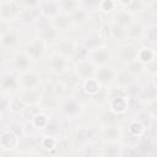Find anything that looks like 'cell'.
<instances>
[{"label": "cell", "mask_w": 157, "mask_h": 157, "mask_svg": "<svg viewBox=\"0 0 157 157\" xmlns=\"http://www.w3.org/2000/svg\"><path fill=\"white\" fill-rule=\"evenodd\" d=\"M36 31H37V38H39L44 42L58 40L59 32L55 29L52 20L48 17L40 16L36 21Z\"/></svg>", "instance_id": "1"}, {"label": "cell", "mask_w": 157, "mask_h": 157, "mask_svg": "<svg viewBox=\"0 0 157 157\" xmlns=\"http://www.w3.org/2000/svg\"><path fill=\"white\" fill-rule=\"evenodd\" d=\"M47 67L53 75H56L60 77L63 74H65L66 71L70 70V61L67 58L55 53L48 59Z\"/></svg>", "instance_id": "2"}, {"label": "cell", "mask_w": 157, "mask_h": 157, "mask_svg": "<svg viewBox=\"0 0 157 157\" xmlns=\"http://www.w3.org/2000/svg\"><path fill=\"white\" fill-rule=\"evenodd\" d=\"M18 81H20V90H33L39 88L42 85L40 75L36 72L34 70H27L18 74Z\"/></svg>", "instance_id": "3"}, {"label": "cell", "mask_w": 157, "mask_h": 157, "mask_svg": "<svg viewBox=\"0 0 157 157\" xmlns=\"http://www.w3.org/2000/svg\"><path fill=\"white\" fill-rule=\"evenodd\" d=\"M112 49L107 45H102L94 50H91L90 52V55H88V59L94 64V66L98 65L99 66H105L110 63L112 60Z\"/></svg>", "instance_id": "4"}, {"label": "cell", "mask_w": 157, "mask_h": 157, "mask_svg": "<svg viewBox=\"0 0 157 157\" xmlns=\"http://www.w3.org/2000/svg\"><path fill=\"white\" fill-rule=\"evenodd\" d=\"M72 69L77 74V76L81 78L82 82L86 81V80L93 78L94 77V74H96V66H94V64L90 59L75 61Z\"/></svg>", "instance_id": "5"}, {"label": "cell", "mask_w": 157, "mask_h": 157, "mask_svg": "<svg viewBox=\"0 0 157 157\" xmlns=\"http://www.w3.org/2000/svg\"><path fill=\"white\" fill-rule=\"evenodd\" d=\"M22 7L18 1H0V17L1 20L10 21L12 18H18Z\"/></svg>", "instance_id": "6"}, {"label": "cell", "mask_w": 157, "mask_h": 157, "mask_svg": "<svg viewBox=\"0 0 157 157\" xmlns=\"http://www.w3.org/2000/svg\"><path fill=\"white\" fill-rule=\"evenodd\" d=\"M137 52H139V48H136L132 44H121L117 47L115 55L120 63L129 65L130 63L137 59Z\"/></svg>", "instance_id": "7"}, {"label": "cell", "mask_w": 157, "mask_h": 157, "mask_svg": "<svg viewBox=\"0 0 157 157\" xmlns=\"http://www.w3.org/2000/svg\"><path fill=\"white\" fill-rule=\"evenodd\" d=\"M115 76H117V71L112 66L105 65L96 69V74L93 78L102 87H107V86H110L113 82H115Z\"/></svg>", "instance_id": "8"}, {"label": "cell", "mask_w": 157, "mask_h": 157, "mask_svg": "<svg viewBox=\"0 0 157 157\" xmlns=\"http://www.w3.org/2000/svg\"><path fill=\"white\" fill-rule=\"evenodd\" d=\"M45 44H47V42L39 39V38H36L34 40H32L31 43H28L25 47L23 52L27 54V56L31 59V61H38L45 52Z\"/></svg>", "instance_id": "9"}, {"label": "cell", "mask_w": 157, "mask_h": 157, "mask_svg": "<svg viewBox=\"0 0 157 157\" xmlns=\"http://www.w3.org/2000/svg\"><path fill=\"white\" fill-rule=\"evenodd\" d=\"M83 108H82V103L80 99H76L75 97H69L67 99H65L61 104V112L70 119L80 115L82 113Z\"/></svg>", "instance_id": "10"}, {"label": "cell", "mask_w": 157, "mask_h": 157, "mask_svg": "<svg viewBox=\"0 0 157 157\" xmlns=\"http://www.w3.org/2000/svg\"><path fill=\"white\" fill-rule=\"evenodd\" d=\"M101 134L104 142H119L123 137V129L119 124L105 125L102 128Z\"/></svg>", "instance_id": "11"}, {"label": "cell", "mask_w": 157, "mask_h": 157, "mask_svg": "<svg viewBox=\"0 0 157 157\" xmlns=\"http://www.w3.org/2000/svg\"><path fill=\"white\" fill-rule=\"evenodd\" d=\"M20 99L26 105H39L43 96L40 88H33V90H20L18 94Z\"/></svg>", "instance_id": "12"}, {"label": "cell", "mask_w": 157, "mask_h": 157, "mask_svg": "<svg viewBox=\"0 0 157 157\" xmlns=\"http://www.w3.org/2000/svg\"><path fill=\"white\" fill-rule=\"evenodd\" d=\"M77 43L74 40V38H63V39H58L56 43V54H60L65 58H72L76 48H77Z\"/></svg>", "instance_id": "13"}, {"label": "cell", "mask_w": 157, "mask_h": 157, "mask_svg": "<svg viewBox=\"0 0 157 157\" xmlns=\"http://www.w3.org/2000/svg\"><path fill=\"white\" fill-rule=\"evenodd\" d=\"M20 146V136L12 130H2L1 150H16Z\"/></svg>", "instance_id": "14"}, {"label": "cell", "mask_w": 157, "mask_h": 157, "mask_svg": "<svg viewBox=\"0 0 157 157\" xmlns=\"http://www.w3.org/2000/svg\"><path fill=\"white\" fill-rule=\"evenodd\" d=\"M115 83H117L118 88L126 90L128 87H130L131 85L135 83V75H132L126 67H123L119 71H117Z\"/></svg>", "instance_id": "15"}, {"label": "cell", "mask_w": 157, "mask_h": 157, "mask_svg": "<svg viewBox=\"0 0 157 157\" xmlns=\"http://www.w3.org/2000/svg\"><path fill=\"white\" fill-rule=\"evenodd\" d=\"M20 39H21V36H20L18 31H16L15 28H11L6 33L1 34V47L4 50L12 49V48L18 45Z\"/></svg>", "instance_id": "16"}, {"label": "cell", "mask_w": 157, "mask_h": 157, "mask_svg": "<svg viewBox=\"0 0 157 157\" xmlns=\"http://www.w3.org/2000/svg\"><path fill=\"white\" fill-rule=\"evenodd\" d=\"M53 22V26L55 27V29L58 32H66L69 31V28L74 25L72 20L70 17V15L64 13V12H59L56 16H54L53 18H50Z\"/></svg>", "instance_id": "17"}, {"label": "cell", "mask_w": 157, "mask_h": 157, "mask_svg": "<svg viewBox=\"0 0 157 157\" xmlns=\"http://www.w3.org/2000/svg\"><path fill=\"white\" fill-rule=\"evenodd\" d=\"M112 22H114L115 25H118V26H120V27L126 29L129 26H131L135 22V20H134V15H131L130 12H128L124 9H119V11L118 10L115 11Z\"/></svg>", "instance_id": "18"}, {"label": "cell", "mask_w": 157, "mask_h": 157, "mask_svg": "<svg viewBox=\"0 0 157 157\" xmlns=\"http://www.w3.org/2000/svg\"><path fill=\"white\" fill-rule=\"evenodd\" d=\"M20 88V81H18V75L13 72L5 74L1 78V90L4 93L6 92H12Z\"/></svg>", "instance_id": "19"}, {"label": "cell", "mask_w": 157, "mask_h": 157, "mask_svg": "<svg viewBox=\"0 0 157 157\" xmlns=\"http://www.w3.org/2000/svg\"><path fill=\"white\" fill-rule=\"evenodd\" d=\"M59 81L64 85V87L66 90H74L80 85L81 78L77 76V74L74 71V69H70L69 71H66L65 74H63L60 76Z\"/></svg>", "instance_id": "20"}, {"label": "cell", "mask_w": 157, "mask_h": 157, "mask_svg": "<svg viewBox=\"0 0 157 157\" xmlns=\"http://www.w3.org/2000/svg\"><path fill=\"white\" fill-rule=\"evenodd\" d=\"M123 148L120 142H104L101 148L102 157H120Z\"/></svg>", "instance_id": "21"}, {"label": "cell", "mask_w": 157, "mask_h": 157, "mask_svg": "<svg viewBox=\"0 0 157 157\" xmlns=\"http://www.w3.org/2000/svg\"><path fill=\"white\" fill-rule=\"evenodd\" d=\"M40 11H42V16L53 18L60 12L59 2L58 1H40Z\"/></svg>", "instance_id": "22"}, {"label": "cell", "mask_w": 157, "mask_h": 157, "mask_svg": "<svg viewBox=\"0 0 157 157\" xmlns=\"http://www.w3.org/2000/svg\"><path fill=\"white\" fill-rule=\"evenodd\" d=\"M13 64H15V67L16 70L20 72H23V71H27L29 70V66L32 64L31 59L27 56V54L25 52H20L17 53L15 56H13Z\"/></svg>", "instance_id": "23"}, {"label": "cell", "mask_w": 157, "mask_h": 157, "mask_svg": "<svg viewBox=\"0 0 157 157\" xmlns=\"http://www.w3.org/2000/svg\"><path fill=\"white\" fill-rule=\"evenodd\" d=\"M156 54H157V53H156V50H155L153 48L145 45V47L139 48V52H137V60H140V61L146 66L147 64H150L151 61H153V60L157 58Z\"/></svg>", "instance_id": "24"}, {"label": "cell", "mask_w": 157, "mask_h": 157, "mask_svg": "<svg viewBox=\"0 0 157 157\" xmlns=\"http://www.w3.org/2000/svg\"><path fill=\"white\" fill-rule=\"evenodd\" d=\"M119 6L124 10H126L128 12H130L131 15L137 13V12H142L144 10H146L147 7V2L144 1H119Z\"/></svg>", "instance_id": "25"}, {"label": "cell", "mask_w": 157, "mask_h": 157, "mask_svg": "<svg viewBox=\"0 0 157 157\" xmlns=\"http://www.w3.org/2000/svg\"><path fill=\"white\" fill-rule=\"evenodd\" d=\"M70 17H71L74 25H83L88 21V10L81 4V6L70 15Z\"/></svg>", "instance_id": "26"}, {"label": "cell", "mask_w": 157, "mask_h": 157, "mask_svg": "<svg viewBox=\"0 0 157 157\" xmlns=\"http://www.w3.org/2000/svg\"><path fill=\"white\" fill-rule=\"evenodd\" d=\"M109 31H110V40H124L128 39L126 37V29L115 25L114 22L109 23Z\"/></svg>", "instance_id": "27"}, {"label": "cell", "mask_w": 157, "mask_h": 157, "mask_svg": "<svg viewBox=\"0 0 157 157\" xmlns=\"http://www.w3.org/2000/svg\"><path fill=\"white\" fill-rule=\"evenodd\" d=\"M144 33H145V28L142 27L141 22H137V21H135L131 26H129L126 28V37L129 39H131V40L141 37Z\"/></svg>", "instance_id": "28"}, {"label": "cell", "mask_w": 157, "mask_h": 157, "mask_svg": "<svg viewBox=\"0 0 157 157\" xmlns=\"http://www.w3.org/2000/svg\"><path fill=\"white\" fill-rule=\"evenodd\" d=\"M82 88H83V92H85L86 94H88L90 97H92V96H94L96 93H98V92L101 91L102 86H101L94 78H90V80L83 81Z\"/></svg>", "instance_id": "29"}, {"label": "cell", "mask_w": 157, "mask_h": 157, "mask_svg": "<svg viewBox=\"0 0 157 157\" xmlns=\"http://www.w3.org/2000/svg\"><path fill=\"white\" fill-rule=\"evenodd\" d=\"M59 2V10L60 12L71 15L74 11H76L81 6V1H71V0H65V1H58Z\"/></svg>", "instance_id": "30"}, {"label": "cell", "mask_w": 157, "mask_h": 157, "mask_svg": "<svg viewBox=\"0 0 157 157\" xmlns=\"http://www.w3.org/2000/svg\"><path fill=\"white\" fill-rule=\"evenodd\" d=\"M93 134L94 131L90 128H83V129H78L75 131L74 134V137L75 140L77 141H86V140H90L91 137H93Z\"/></svg>", "instance_id": "31"}, {"label": "cell", "mask_w": 157, "mask_h": 157, "mask_svg": "<svg viewBox=\"0 0 157 157\" xmlns=\"http://www.w3.org/2000/svg\"><path fill=\"white\" fill-rule=\"evenodd\" d=\"M40 112H42L40 105H26V107L23 108V110L21 112V114H22L23 118L32 120V119H33L38 113H40Z\"/></svg>", "instance_id": "32"}, {"label": "cell", "mask_w": 157, "mask_h": 157, "mask_svg": "<svg viewBox=\"0 0 157 157\" xmlns=\"http://www.w3.org/2000/svg\"><path fill=\"white\" fill-rule=\"evenodd\" d=\"M48 121H49V118H48V115H47L43 110H42L40 113H38V114L31 120V123H32L36 128H40V129H45Z\"/></svg>", "instance_id": "33"}, {"label": "cell", "mask_w": 157, "mask_h": 157, "mask_svg": "<svg viewBox=\"0 0 157 157\" xmlns=\"http://www.w3.org/2000/svg\"><path fill=\"white\" fill-rule=\"evenodd\" d=\"M98 9L99 11L104 12V13H108V12H112V11H117L119 9V1H101L98 4Z\"/></svg>", "instance_id": "34"}, {"label": "cell", "mask_w": 157, "mask_h": 157, "mask_svg": "<svg viewBox=\"0 0 157 157\" xmlns=\"http://www.w3.org/2000/svg\"><path fill=\"white\" fill-rule=\"evenodd\" d=\"M126 69L132 74V75H140V74H142L144 71H145V65L140 61V60H134L132 63H130L129 65H126Z\"/></svg>", "instance_id": "35"}, {"label": "cell", "mask_w": 157, "mask_h": 157, "mask_svg": "<svg viewBox=\"0 0 157 157\" xmlns=\"http://www.w3.org/2000/svg\"><path fill=\"white\" fill-rule=\"evenodd\" d=\"M145 37L150 44H157V25H153V26H150L148 28H146Z\"/></svg>", "instance_id": "36"}, {"label": "cell", "mask_w": 157, "mask_h": 157, "mask_svg": "<svg viewBox=\"0 0 157 157\" xmlns=\"http://www.w3.org/2000/svg\"><path fill=\"white\" fill-rule=\"evenodd\" d=\"M129 130H130V132H131L132 135H135V136H140L141 132H144L145 128H144V124H142V123H140L139 120H135V121H132V123L130 124Z\"/></svg>", "instance_id": "37"}, {"label": "cell", "mask_w": 157, "mask_h": 157, "mask_svg": "<svg viewBox=\"0 0 157 157\" xmlns=\"http://www.w3.org/2000/svg\"><path fill=\"white\" fill-rule=\"evenodd\" d=\"M0 157H18L16 150H1Z\"/></svg>", "instance_id": "38"}, {"label": "cell", "mask_w": 157, "mask_h": 157, "mask_svg": "<svg viewBox=\"0 0 157 157\" xmlns=\"http://www.w3.org/2000/svg\"><path fill=\"white\" fill-rule=\"evenodd\" d=\"M156 47H157V44H156Z\"/></svg>", "instance_id": "39"}]
</instances>
